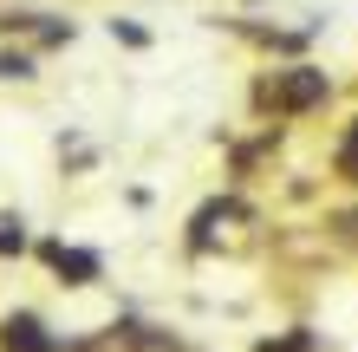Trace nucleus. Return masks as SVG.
<instances>
[{
  "instance_id": "nucleus-1",
  "label": "nucleus",
  "mask_w": 358,
  "mask_h": 352,
  "mask_svg": "<svg viewBox=\"0 0 358 352\" xmlns=\"http://www.w3.org/2000/svg\"><path fill=\"white\" fill-rule=\"evenodd\" d=\"M267 235H273V202H261V190L222 183L182 216L176 248H182V261H248L267 248Z\"/></svg>"
},
{
  "instance_id": "nucleus-2",
  "label": "nucleus",
  "mask_w": 358,
  "mask_h": 352,
  "mask_svg": "<svg viewBox=\"0 0 358 352\" xmlns=\"http://www.w3.org/2000/svg\"><path fill=\"white\" fill-rule=\"evenodd\" d=\"M345 105V85L339 72H326L320 59H261L255 72H248V118L255 124H287V131H300V124L326 118Z\"/></svg>"
},
{
  "instance_id": "nucleus-3",
  "label": "nucleus",
  "mask_w": 358,
  "mask_h": 352,
  "mask_svg": "<svg viewBox=\"0 0 358 352\" xmlns=\"http://www.w3.org/2000/svg\"><path fill=\"white\" fill-rule=\"evenodd\" d=\"M33 255L52 274V287H66V294H92V287L104 281V255L85 248V241H72V235H39Z\"/></svg>"
},
{
  "instance_id": "nucleus-4",
  "label": "nucleus",
  "mask_w": 358,
  "mask_h": 352,
  "mask_svg": "<svg viewBox=\"0 0 358 352\" xmlns=\"http://www.w3.org/2000/svg\"><path fill=\"white\" fill-rule=\"evenodd\" d=\"M320 170H326V183H332V196H358V98L332 118L326 150H320Z\"/></svg>"
},
{
  "instance_id": "nucleus-5",
  "label": "nucleus",
  "mask_w": 358,
  "mask_h": 352,
  "mask_svg": "<svg viewBox=\"0 0 358 352\" xmlns=\"http://www.w3.org/2000/svg\"><path fill=\"white\" fill-rule=\"evenodd\" d=\"M0 352H66V333L39 307H13L0 314Z\"/></svg>"
},
{
  "instance_id": "nucleus-6",
  "label": "nucleus",
  "mask_w": 358,
  "mask_h": 352,
  "mask_svg": "<svg viewBox=\"0 0 358 352\" xmlns=\"http://www.w3.org/2000/svg\"><path fill=\"white\" fill-rule=\"evenodd\" d=\"M248 352H326V333L306 326V320H287V326H273V333H255Z\"/></svg>"
},
{
  "instance_id": "nucleus-7",
  "label": "nucleus",
  "mask_w": 358,
  "mask_h": 352,
  "mask_svg": "<svg viewBox=\"0 0 358 352\" xmlns=\"http://www.w3.org/2000/svg\"><path fill=\"white\" fill-rule=\"evenodd\" d=\"M27 255H33L27 216H20V209H0V261H27Z\"/></svg>"
},
{
  "instance_id": "nucleus-8",
  "label": "nucleus",
  "mask_w": 358,
  "mask_h": 352,
  "mask_svg": "<svg viewBox=\"0 0 358 352\" xmlns=\"http://www.w3.org/2000/svg\"><path fill=\"white\" fill-rule=\"evenodd\" d=\"M33 78H39L33 46H0V85H33Z\"/></svg>"
},
{
  "instance_id": "nucleus-9",
  "label": "nucleus",
  "mask_w": 358,
  "mask_h": 352,
  "mask_svg": "<svg viewBox=\"0 0 358 352\" xmlns=\"http://www.w3.org/2000/svg\"><path fill=\"white\" fill-rule=\"evenodd\" d=\"M104 33H111L117 46H131V52H150V46H157V33H150V27H137L131 13H111V20H104Z\"/></svg>"
},
{
  "instance_id": "nucleus-10",
  "label": "nucleus",
  "mask_w": 358,
  "mask_h": 352,
  "mask_svg": "<svg viewBox=\"0 0 358 352\" xmlns=\"http://www.w3.org/2000/svg\"><path fill=\"white\" fill-rule=\"evenodd\" d=\"M189 352H196V346H189Z\"/></svg>"
}]
</instances>
